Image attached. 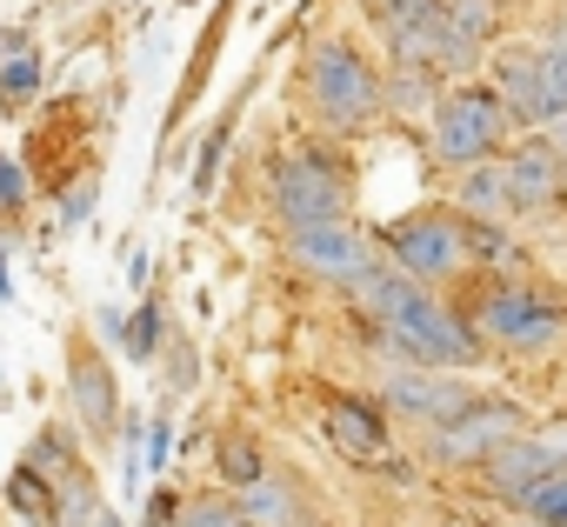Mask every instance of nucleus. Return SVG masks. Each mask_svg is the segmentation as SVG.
<instances>
[{
  "label": "nucleus",
  "instance_id": "nucleus-1",
  "mask_svg": "<svg viewBox=\"0 0 567 527\" xmlns=\"http://www.w3.org/2000/svg\"><path fill=\"white\" fill-rule=\"evenodd\" d=\"M354 301L374 314V328L388 334V348H394L408 368H441V374H454V368H474V361H481L474 328H467L441 294H427V288H414L408 275H394L388 260L354 288Z\"/></svg>",
  "mask_w": 567,
  "mask_h": 527
},
{
  "label": "nucleus",
  "instance_id": "nucleus-2",
  "mask_svg": "<svg viewBox=\"0 0 567 527\" xmlns=\"http://www.w3.org/2000/svg\"><path fill=\"white\" fill-rule=\"evenodd\" d=\"M301 87H308V114L328 134H368L388 114L381 107V74L368 68V54L354 41H315V54L301 68Z\"/></svg>",
  "mask_w": 567,
  "mask_h": 527
},
{
  "label": "nucleus",
  "instance_id": "nucleus-3",
  "mask_svg": "<svg viewBox=\"0 0 567 527\" xmlns=\"http://www.w3.org/2000/svg\"><path fill=\"white\" fill-rule=\"evenodd\" d=\"M381 247H388V268L408 275L427 294H441L447 281H461L467 260H474L467 254V227H461L454 207H414V214H401L394 227H381Z\"/></svg>",
  "mask_w": 567,
  "mask_h": 527
},
{
  "label": "nucleus",
  "instance_id": "nucleus-4",
  "mask_svg": "<svg viewBox=\"0 0 567 527\" xmlns=\"http://www.w3.org/2000/svg\"><path fill=\"white\" fill-rule=\"evenodd\" d=\"M474 328L481 348H501V354H547L560 334H567V308L520 288V281H494L474 294V308L461 314Z\"/></svg>",
  "mask_w": 567,
  "mask_h": 527
},
{
  "label": "nucleus",
  "instance_id": "nucleus-5",
  "mask_svg": "<svg viewBox=\"0 0 567 527\" xmlns=\"http://www.w3.org/2000/svg\"><path fill=\"white\" fill-rule=\"evenodd\" d=\"M507 141H514V121H507V107H501L494 87L454 81V87L434 101V161H441L447 174L494 161Z\"/></svg>",
  "mask_w": 567,
  "mask_h": 527
},
{
  "label": "nucleus",
  "instance_id": "nucleus-6",
  "mask_svg": "<svg viewBox=\"0 0 567 527\" xmlns=\"http://www.w3.org/2000/svg\"><path fill=\"white\" fill-rule=\"evenodd\" d=\"M348 200H354V180L334 154L301 147V154H280L267 167V207L288 234L315 227V220H348Z\"/></svg>",
  "mask_w": 567,
  "mask_h": 527
},
{
  "label": "nucleus",
  "instance_id": "nucleus-7",
  "mask_svg": "<svg viewBox=\"0 0 567 527\" xmlns=\"http://www.w3.org/2000/svg\"><path fill=\"white\" fill-rule=\"evenodd\" d=\"M288 260L308 275V281H321V288H341V294H354L381 260H374V240L354 227V220H315V227H295L288 234Z\"/></svg>",
  "mask_w": 567,
  "mask_h": 527
},
{
  "label": "nucleus",
  "instance_id": "nucleus-8",
  "mask_svg": "<svg viewBox=\"0 0 567 527\" xmlns=\"http://www.w3.org/2000/svg\"><path fill=\"white\" fill-rule=\"evenodd\" d=\"M527 427V414L514 407V401H487V394H474L447 427H434V434H421V454L434 461V467H481L501 441H514Z\"/></svg>",
  "mask_w": 567,
  "mask_h": 527
},
{
  "label": "nucleus",
  "instance_id": "nucleus-9",
  "mask_svg": "<svg viewBox=\"0 0 567 527\" xmlns=\"http://www.w3.org/2000/svg\"><path fill=\"white\" fill-rule=\"evenodd\" d=\"M467 401H474V388L454 381V374H441V368H408V361H401V368L381 374V414L401 421V427H414V434L447 427Z\"/></svg>",
  "mask_w": 567,
  "mask_h": 527
},
{
  "label": "nucleus",
  "instance_id": "nucleus-10",
  "mask_svg": "<svg viewBox=\"0 0 567 527\" xmlns=\"http://www.w3.org/2000/svg\"><path fill=\"white\" fill-rule=\"evenodd\" d=\"M494 161H501V180H507L514 214H560V207H567V187H560V147H554L547 134H514Z\"/></svg>",
  "mask_w": 567,
  "mask_h": 527
},
{
  "label": "nucleus",
  "instance_id": "nucleus-11",
  "mask_svg": "<svg viewBox=\"0 0 567 527\" xmlns=\"http://www.w3.org/2000/svg\"><path fill=\"white\" fill-rule=\"evenodd\" d=\"M474 474H481L487 500H501V507L527 514V500H534V494L560 474V461H554V447H547L540 434H527V427H520V434H514V441H501V447H494Z\"/></svg>",
  "mask_w": 567,
  "mask_h": 527
},
{
  "label": "nucleus",
  "instance_id": "nucleus-12",
  "mask_svg": "<svg viewBox=\"0 0 567 527\" xmlns=\"http://www.w3.org/2000/svg\"><path fill=\"white\" fill-rule=\"evenodd\" d=\"M68 401H74V414H81V434L107 441V434L121 427V388H114V374H107V354H101L87 334L68 341Z\"/></svg>",
  "mask_w": 567,
  "mask_h": 527
},
{
  "label": "nucleus",
  "instance_id": "nucleus-13",
  "mask_svg": "<svg viewBox=\"0 0 567 527\" xmlns=\"http://www.w3.org/2000/svg\"><path fill=\"white\" fill-rule=\"evenodd\" d=\"M501 34V0H441V54L434 74L441 81H467L481 68V48Z\"/></svg>",
  "mask_w": 567,
  "mask_h": 527
},
{
  "label": "nucleus",
  "instance_id": "nucleus-14",
  "mask_svg": "<svg viewBox=\"0 0 567 527\" xmlns=\"http://www.w3.org/2000/svg\"><path fill=\"white\" fill-rule=\"evenodd\" d=\"M321 427H328L334 454H348L354 467H388V454H394L388 414L374 401H361V394H328L321 401Z\"/></svg>",
  "mask_w": 567,
  "mask_h": 527
},
{
  "label": "nucleus",
  "instance_id": "nucleus-15",
  "mask_svg": "<svg viewBox=\"0 0 567 527\" xmlns=\"http://www.w3.org/2000/svg\"><path fill=\"white\" fill-rule=\"evenodd\" d=\"M487 87L501 94V107H507L514 127H527V134H547L554 127V101H547V81H540V54L534 48H501Z\"/></svg>",
  "mask_w": 567,
  "mask_h": 527
},
{
  "label": "nucleus",
  "instance_id": "nucleus-16",
  "mask_svg": "<svg viewBox=\"0 0 567 527\" xmlns=\"http://www.w3.org/2000/svg\"><path fill=\"white\" fill-rule=\"evenodd\" d=\"M374 14H381V34H388L394 61L434 68V54H441V0H374Z\"/></svg>",
  "mask_w": 567,
  "mask_h": 527
},
{
  "label": "nucleus",
  "instance_id": "nucleus-17",
  "mask_svg": "<svg viewBox=\"0 0 567 527\" xmlns=\"http://www.w3.org/2000/svg\"><path fill=\"white\" fill-rule=\"evenodd\" d=\"M234 507H240V520H247V527H315V507L301 500V487H295V480H280V474L247 480V487L234 494Z\"/></svg>",
  "mask_w": 567,
  "mask_h": 527
},
{
  "label": "nucleus",
  "instance_id": "nucleus-18",
  "mask_svg": "<svg viewBox=\"0 0 567 527\" xmlns=\"http://www.w3.org/2000/svg\"><path fill=\"white\" fill-rule=\"evenodd\" d=\"M454 214L461 220H514V200H507V180H501V161H481V167H461L454 174Z\"/></svg>",
  "mask_w": 567,
  "mask_h": 527
},
{
  "label": "nucleus",
  "instance_id": "nucleus-19",
  "mask_svg": "<svg viewBox=\"0 0 567 527\" xmlns=\"http://www.w3.org/2000/svg\"><path fill=\"white\" fill-rule=\"evenodd\" d=\"M434 101H441V74H434V68L394 61V68L381 74V107H394V114H427Z\"/></svg>",
  "mask_w": 567,
  "mask_h": 527
},
{
  "label": "nucleus",
  "instance_id": "nucleus-20",
  "mask_svg": "<svg viewBox=\"0 0 567 527\" xmlns=\"http://www.w3.org/2000/svg\"><path fill=\"white\" fill-rule=\"evenodd\" d=\"M8 507L28 520V527H54V480L21 454L14 461V474H8Z\"/></svg>",
  "mask_w": 567,
  "mask_h": 527
},
{
  "label": "nucleus",
  "instance_id": "nucleus-21",
  "mask_svg": "<svg viewBox=\"0 0 567 527\" xmlns=\"http://www.w3.org/2000/svg\"><path fill=\"white\" fill-rule=\"evenodd\" d=\"M267 474V454H260V441L254 434H240V427H227L220 441H214V480H227L234 494L247 487V480H260Z\"/></svg>",
  "mask_w": 567,
  "mask_h": 527
},
{
  "label": "nucleus",
  "instance_id": "nucleus-22",
  "mask_svg": "<svg viewBox=\"0 0 567 527\" xmlns=\"http://www.w3.org/2000/svg\"><path fill=\"white\" fill-rule=\"evenodd\" d=\"M41 94V54L34 48H14L8 68H0V114H28Z\"/></svg>",
  "mask_w": 567,
  "mask_h": 527
},
{
  "label": "nucleus",
  "instance_id": "nucleus-23",
  "mask_svg": "<svg viewBox=\"0 0 567 527\" xmlns=\"http://www.w3.org/2000/svg\"><path fill=\"white\" fill-rule=\"evenodd\" d=\"M121 341H127L134 361H154L161 341H167V314H161V301H141V308H134V328H121Z\"/></svg>",
  "mask_w": 567,
  "mask_h": 527
},
{
  "label": "nucleus",
  "instance_id": "nucleus-24",
  "mask_svg": "<svg viewBox=\"0 0 567 527\" xmlns=\"http://www.w3.org/2000/svg\"><path fill=\"white\" fill-rule=\"evenodd\" d=\"M174 527H247V520H240L234 494H194V500H181Z\"/></svg>",
  "mask_w": 567,
  "mask_h": 527
},
{
  "label": "nucleus",
  "instance_id": "nucleus-25",
  "mask_svg": "<svg viewBox=\"0 0 567 527\" xmlns=\"http://www.w3.org/2000/svg\"><path fill=\"white\" fill-rule=\"evenodd\" d=\"M227 134H234V114H220V127L200 141V161H194V194H214V174H220V154H227Z\"/></svg>",
  "mask_w": 567,
  "mask_h": 527
},
{
  "label": "nucleus",
  "instance_id": "nucleus-26",
  "mask_svg": "<svg viewBox=\"0 0 567 527\" xmlns=\"http://www.w3.org/2000/svg\"><path fill=\"white\" fill-rule=\"evenodd\" d=\"M540 54V81H547V101H554V121L567 114V41H547L534 48Z\"/></svg>",
  "mask_w": 567,
  "mask_h": 527
},
{
  "label": "nucleus",
  "instance_id": "nucleus-27",
  "mask_svg": "<svg viewBox=\"0 0 567 527\" xmlns=\"http://www.w3.org/2000/svg\"><path fill=\"white\" fill-rule=\"evenodd\" d=\"M167 368H174V374H167V388H174V394H187V388L200 381V374H194L200 361H194V348H187V341H174V361H167Z\"/></svg>",
  "mask_w": 567,
  "mask_h": 527
},
{
  "label": "nucleus",
  "instance_id": "nucleus-28",
  "mask_svg": "<svg viewBox=\"0 0 567 527\" xmlns=\"http://www.w3.org/2000/svg\"><path fill=\"white\" fill-rule=\"evenodd\" d=\"M21 194H28V174H21L8 154H0V207H21Z\"/></svg>",
  "mask_w": 567,
  "mask_h": 527
},
{
  "label": "nucleus",
  "instance_id": "nucleus-29",
  "mask_svg": "<svg viewBox=\"0 0 567 527\" xmlns=\"http://www.w3.org/2000/svg\"><path fill=\"white\" fill-rule=\"evenodd\" d=\"M174 514H181V500H174V487H161L147 500V527H174Z\"/></svg>",
  "mask_w": 567,
  "mask_h": 527
},
{
  "label": "nucleus",
  "instance_id": "nucleus-30",
  "mask_svg": "<svg viewBox=\"0 0 567 527\" xmlns=\"http://www.w3.org/2000/svg\"><path fill=\"white\" fill-rule=\"evenodd\" d=\"M87 207H94V180H81V187L61 200V220H87Z\"/></svg>",
  "mask_w": 567,
  "mask_h": 527
},
{
  "label": "nucleus",
  "instance_id": "nucleus-31",
  "mask_svg": "<svg viewBox=\"0 0 567 527\" xmlns=\"http://www.w3.org/2000/svg\"><path fill=\"white\" fill-rule=\"evenodd\" d=\"M167 447H174V434H167V421H154V434H147V461L161 467V461H167Z\"/></svg>",
  "mask_w": 567,
  "mask_h": 527
},
{
  "label": "nucleus",
  "instance_id": "nucleus-32",
  "mask_svg": "<svg viewBox=\"0 0 567 527\" xmlns=\"http://www.w3.org/2000/svg\"><path fill=\"white\" fill-rule=\"evenodd\" d=\"M87 527H121V514H107V507H94V520Z\"/></svg>",
  "mask_w": 567,
  "mask_h": 527
},
{
  "label": "nucleus",
  "instance_id": "nucleus-33",
  "mask_svg": "<svg viewBox=\"0 0 567 527\" xmlns=\"http://www.w3.org/2000/svg\"><path fill=\"white\" fill-rule=\"evenodd\" d=\"M14 294V281H8V254H0V301H8Z\"/></svg>",
  "mask_w": 567,
  "mask_h": 527
},
{
  "label": "nucleus",
  "instance_id": "nucleus-34",
  "mask_svg": "<svg viewBox=\"0 0 567 527\" xmlns=\"http://www.w3.org/2000/svg\"><path fill=\"white\" fill-rule=\"evenodd\" d=\"M560 187H567V154H560Z\"/></svg>",
  "mask_w": 567,
  "mask_h": 527
},
{
  "label": "nucleus",
  "instance_id": "nucleus-35",
  "mask_svg": "<svg viewBox=\"0 0 567 527\" xmlns=\"http://www.w3.org/2000/svg\"><path fill=\"white\" fill-rule=\"evenodd\" d=\"M520 527H554V520H520Z\"/></svg>",
  "mask_w": 567,
  "mask_h": 527
},
{
  "label": "nucleus",
  "instance_id": "nucleus-36",
  "mask_svg": "<svg viewBox=\"0 0 567 527\" xmlns=\"http://www.w3.org/2000/svg\"><path fill=\"white\" fill-rule=\"evenodd\" d=\"M441 527H467V520H441Z\"/></svg>",
  "mask_w": 567,
  "mask_h": 527
}]
</instances>
